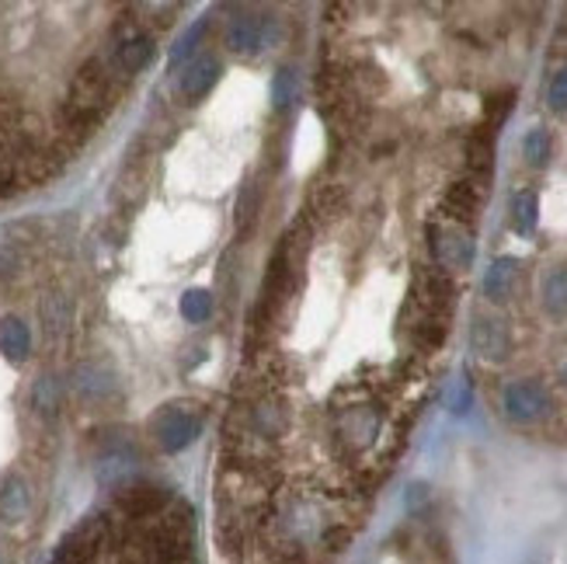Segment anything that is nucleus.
I'll list each match as a JSON object with an SVG mask.
<instances>
[{
	"mask_svg": "<svg viewBox=\"0 0 567 564\" xmlns=\"http://www.w3.org/2000/svg\"><path fill=\"white\" fill-rule=\"evenodd\" d=\"M258 216H261V188L255 182H248L237 195V234L251 237L258 227Z\"/></svg>",
	"mask_w": 567,
	"mask_h": 564,
	"instance_id": "dca6fc26",
	"label": "nucleus"
},
{
	"mask_svg": "<svg viewBox=\"0 0 567 564\" xmlns=\"http://www.w3.org/2000/svg\"><path fill=\"white\" fill-rule=\"evenodd\" d=\"M429 248H432V258L439 262V268H450V273H466L477 255L471 230L460 224L429 227Z\"/></svg>",
	"mask_w": 567,
	"mask_h": 564,
	"instance_id": "7ed1b4c3",
	"label": "nucleus"
},
{
	"mask_svg": "<svg viewBox=\"0 0 567 564\" xmlns=\"http://www.w3.org/2000/svg\"><path fill=\"white\" fill-rule=\"evenodd\" d=\"M203 408L195 401H175L154 414V435H157V447L164 453H178L188 443H195V435L203 432Z\"/></svg>",
	"mask_w": 567,
	"mask_h": 564,
	"instance_id": "f03ea898",
	"label": "nucleus"
},
{
	"mask_svg": "<svg viewBox=\"0 0 567 564\" xmlns=\"http://www.w3.org/2000/svg\"><path fill=\"white\" fill-rule=\"evenodd\" d=\"M523 283V262L519 258H495L484 276V297L491 304H508L515 293H519Z\"/></svg>",
	"mask_w": 567,
	"mask_h": 564,
	"instance_id": "0eeeda50",
	"label": "nucleus"
},
{
	"mask_svg": "<svg viewBox=\"0 0 567 564\" xmlns=\"http://www.w3.org/2000/svg\"><path fill=\"white\" fill-rule=\"evenodd\" d=\"M219 73H224V63H219L216 57H195L185 73H182V94L188 98V102H203V98L216 88Z\"/></svg>",
	"mask_w": 567,
	"mask_h": 564,
	"instance_id": "9d476101",
	"label": "nucleus"
},
{
	"mask_svg": "<svg viewBox=\"0 0 567 564\" xmlns=\"http://www.w3.org/2000/svg\"><path fill=\"white\" fill-rule=\"evenodd\" d=\"M265 29H268V18L265 14L240 11L227 24V45L234 49V53L251 57V53H258L261 42H265Z\"/></svg>",
	"mask_w": 567,
	"mask_h": 564,
	"instance_id": "6e6552de",
	"label": "nucleus"
},
{
	"mask_svg": "<svg viewBox=\"0 0 567 564\" xmlns=\"http://www.w3.org/2000/svg\"><path fill=\"white\" fill-rule=\"evenodd\" d=\"M213 314V293L206 289H188L182 297V317L192 325H203L206 317Z\"/></svg>",
	"mask_w": 567,
	"mask_h": 564,
	"instance_id": "412c9836",
	"label": "nucleus"
},
{
	"mask_svg": "<svg viewBox=\"0 0 567 564\" xmlns=\"http://www.w3.org/2000/svg\"><path fill=\"white\" fill-rule=\"evenodd\" d=\"M502 404H505V414L512 422H539V419H547L550 414V394H547V387L539 383V380H515L505 387V394H502Z\"/></svg>",
	"mask_w": 567,
	"mask_h": 564,
	"instance_id": "20e7f679",
	"label": "nucleus"
},
{
	"mask_svg": "<svg viewBox=\"0 0 567 564\" xmlns=\"http://www.w3.org/2000/svg\"><path fill=\"white\" fill-rule=\"evenodd\" d=\"M481 203H484V178H471V182H460V185L450 188L446 213L463 227V224H474V219H477Z\"/></svg>",
	"mask_w": 567,
	"mask_h": 564,
	"instance_id": "9b49d317",
	"label": "nucleus"
},
{
	"mask_svg": "<svg viewBox=\"0 0 567 564\" xmlns=\"http://www.w3.org/2000/svg\"><path fill=\"white\" fill-rule=\"evenodd\" d=\"M547 105H550L554 112H567V66H560V70L554 73V81H550V88H547Z\"/></svg>",
	"mask_w": 567,
	"mask_h": 564,
	"instance_id": "393cba45",
	"label": "nucleus"
},
{
	"mask_svg": "<svg viewBox=\"0 0 567 564\" xmlns=\"http://www.w3.org/2000/svg\"><path fill=\"white\" fill-rule=\"evenodd\" d=\"M272 102H276V109H289L296 102V70L282 66L276 73V81H272Z\"/></svg>",
	"mask_w": 567,
	"mask_h": 564,
	"instance_id": "b1692460",
	"label": "nucleus"
},
{
	"mask_svg": "<svg viewBox=\"0 0 567 564\" xmlns=\"http://www.w3.org/2000/svg\"><path fill=\"white\" fill-rule=\"evenodd\" d=\"M203 35H206V21H195L192 29L178 39V45L171 49V66H182V60L195 57V49H199Z\"/></svg>",
	"mask_w": 567,
	"mask_h": 564,
	"instance_id": "4be33fe9",
	"label": "nucleus"
},
{
	"mask_svg": "<svg viewBox=\"0 0 567 564\" xmlns=\"http://www.w3.org/2000/svg\"><path fill=\"white\" fill-rule=\"evenodd\" d=\"M471 346L487 362H505L512 356V331L502 317L495 314H477L471 325Z\"/></svg>",
	"mask_w": 567,
	"mask_h": 564,
	"instance_id": "423d86ee",
	"label": "nucleus"
},
{
	"mask_svg": "<svg viewBox=\"0 0 567 564\" xmlns=\"http://www.w3.org/2000/svg\"><path fill=\"white\" fill-rule=\"evenodd\" d=\"M167 495L161 492V488H151V484H140V488H126V492L118 495V505L122 512H130L133 520H146L154 516L157 509H164Z\"/></svg>",
	"mask_w": 567,
	"mask_h": 564,
	"instance_id": "4468645a",
	"label": "nucleus"
},
{
	"mask_svg": "<svg viewBox=\"0 0 567 564\" xmlns=\"http://www.w3.org/2000/svg\"><path fill=\"white\" fill-rule=\"evenodd\" d=\"M24 512H29V484L21 478H8L4 488H0V516L8 523H18L24 520Z\"/></svg>",
	"mask_w": 567,
	"mask_h": 564,
	"instance_id": "a211bd4d",
	"label": "nucleus"
},
{
	"mask_svg": "<svg viewBox=\"0 0 567 564\" xmlns=\"http://www.w3.org/2000/svg\"><path fill=\"white\" fill-rule=\"evenodd\" d=\"M32 404H35L39 414L53 419V414L60 411V404H63V387H60V380L56 377H42L35 383V390H32Z\"/></svg>",
	"mask_w": 567,
	"mask_h": 564,
	"instance_id": "aec40b11",
	"label": "nucleus"
},
{
	"mask_svg": "<svg viewBox=\"0 0 567 564\" xmlns=\"http://www.w3.org/2000/svg\"><path fill=\"white\" fill-rule=\"evenodd\" d=\"M151 60H154V39L146 32L130 29L115 39V66L122 73H140Z\"/></svg>",
	"mask_w": 567,
	"mask_h": 564,
	"instance_id": "1a4fd4ad",
	"label": "nucleus"
},
{
	"mask_svg": "<svg viewBox=\"0 0 567 564\" xmlns=\"http://www.w3.org/2000/svg\"><path fill=\"white\" fill-rule=\"evenodd\" d=\"M529 564H550V557H547V554H539V557H533Z\"/></svg>",
	"mask_w": 567,
	"mask_h": 564,
	"instance_id": "bb28decb",
	"label": "nucleus"
},
{
	"mask_svg": "<svg viewBox=\"0 0 567 564\" xmlns=\"http://www.w3.org/2000/svg\"><path fill=\"white\" fill-rule=\"evenodd\" d=\"M102 544H105V520L91 516L73 533H66V541L56 547L53 564H94Z\"/></svg>",
	"mask_w": 567,
	"mask_h": 564,
	"instance_id": "39448f33",
	"label": "nucleus"
},
{
	"mask_svg": "<svg viewBox=\"0 0 567 564\" xmlns=\"http://www.w3.org/2000/svg\"><path fill=\"white\" fill-rule=\"evenodd\" d=\"M512 102H515V91H502V94H491L487 98V133H495L498 126H502V122L508 119V112H512Z\"/></svg>",
	"mask_w": 567,
	"mask_h": 564,
	"instance_id": "5701e85b",
	"label": "nucleus"
},
{
	"mask_svg": "<svg viewBox=\"0 0 567 564\" xmlns=\"http://www.w3.org/2000/svg\"><path fill=\"white\" fill-rule=\"evenodd\" d=\"M32 352V331L21 317H0V356L21 366Z\"/></svg>",
	"mask_w": 567,
	"mask_h": 564,
	"instance_id": "f8f14e48",
	"label": "nucleus"
},
{
	"mask_svg": "<svg viewBox=\"0 0 567 564\" xmlns=\"http://www.w3.org/2000/svg\"><path fill=\"white\" fill-rule=\"evenodd\" d=\"M564 387H567V362H564Z\"/></svg>",
	"mask_w": 567,
	"mask_h": 564,
	"instance_id": "cd10ccee",
	"label": "nucleus"
},
{
	"mask_svg": "<svg viewBox=\"0 0 567 564\" xmlns=\"http://www.w3.org/2000/svg\"><path fill=\"white\" fill-rule=\"evenodd\" d=\"M14 273H18V252L11 248V244L0 240V286H4Z\"/></svg>",
	"mask_w": 567,
	"mask_h": 564,
	"instance_id": "a878e982",
	"label": "nucleus"
},
{
	"mask_svg": "<svg viewBox=\"0 0 567 564\" xmlns=\"http://www.w3.org/2000/svg\"><path fill=\"white\" fill-rule=\"evenodd\" d=\"M539 224V195L533 188H523L512 195V230L529 237Z\"/></svg>",
	"mask_w": 567,
	"mask_h": 564,
	"instance_id": "2eb2a0df",
	"label": "nucleus"
},
{
	"mask_svg": "<svg viewBox=\"0 0 567 564\" xmlns=\"http://www.w3.org/2000/svg\"><path fill=\"white\" fill-rule=\"evenodd\" d=\"M105 102H109V73L102 60H87L78 70V78H73L70 94H66V126L91 130L97 115L105 112Z\"/></svg>",
	"mask_w": 567,
	"mask_h": 564,
	"instance_id": "f257e3e1",
	"label": "nucleus"
},
{
	"mask_svg": "<svg viewBox=\"0 0 567 564\" xmlns=\"http://www.w3.org/2000/svg\"><path fill=\"white\" fill-rule=\"evenodd\" d=\"M550 154H554V140H550V133L544 126H536V130H529L523 136V157H526L529 167H536V171L547 167L550 164Z\"/></svg>",
	"mask_w": 567,
	"mask_h": 564,
	"instance_id": "6ab92c4d",
	"label": "nucleus"
},
{
	"mask_svg": "<svg viewBox=\"0 0 567 564\" xmlns=\"http://www.w3.org/2000/svg\"><path fill=\"white\" fill-rule=\"evenodd\" d=\"M73 387H78V394L87 398V401H97L115 390V380L102 370V366H81L78 373H73Z\"/></svg>",
	"mask_w": 567,
	"mask_h": 564,
	"instance_id": "f3484780",
	"label": "nucleus"
},
{
	"mask_svg": "<svg viewBox=\"0 0 567 564\" xmlns=\"http://www.w3.org/2000/svg\"><path fill=\"white\" fill-rule=\"evenodd\" d=\"M539 297H544V310L557 321H567V262L554 265L544 276V286H539Z\"/></svg>",
	"mask_w": 567,
	"mask_h": 564,
	"instance_id": "ddd939ff",
	"label": "nucleus"
}]
</instances>
